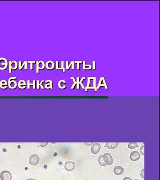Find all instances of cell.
<instances>
[{
  "label": "cell",
  "mask_w": 160,
  "mask_h": 180,
  "mask_svg": "<svg viewBox=\"0 0 160 180\" xmlns=\"http://www.w3.org/2000/svg\"><path fill=\"white\" fill-rule=\"evenodd\" d=\"M73 62H73V61H72V62H71V63H70V64L69 65H68V67H67V68H66V70H69V68H70V66H71V65H72V63H73Z\"/></svg>",
  "instance_id": "38"
},
{
  "label": "cell",
  "mask_w": 160,
  "mask_h": 180,
  "mask_svg": "<svg viewBox=\"0 0 160 180\" xmlns=\"http://www.w3.org/2000/svg\"><path fill=\"white\" fill-rule=\"evenodd\" d=\"M39 80H38L37 81V89H39L40 88V86H39Z\"/></svg>",
  "instance_id": "32"
},
{
  "label": "cell",
  "mask_w": 160,
  "mask_h": 180,
  "mask_svg": "<svg viewBox=\"0 0 160 180\" xmlns=\"http://www.w3.org/2000/svg\"><path fill=\"white\" fill-rule=\"evenodd\" d=\"M39 65V70H44V69L45 67V63L42 61H39V65Z\"/></svg>",
  "instance_id": "18"
},
{
  "label": "cell",
  "mask_w": 160,
  "mask_h": 180,
  "mask_svg": "<svg viewBox=\"0 0 160 180\" xmlns=\"http://www.w3.org/2000/svg\"><path fill=\"white\" fill-rule=\"evenodd\" d=\"M45 67L47 70H53L54 67V62L52 61H49L46 62Z\"/></svg>",
  "instance_id": "9"
},
{
  "label": "cell",
  "mask_w": 160,
  "mask_h": 180,
  "mask_svg": "<svg viewBox=\"0 0 160 180\" xmlns=\"http://www.w3.org/2000/svg\"><path fill=\"white\" fill-rule=\"evenodd\" d=\"M26 180H36L34 179H32V178H30V179H27Z\"/></svg>",
  "instance_id": "43"
},
{
  "label": "cell",
  "mask_w": 160,
  "mask_h": 180,
  "mask_svg": "<svg viewBox=\"0 0 160 180\" xmlns=\"http://www.w3.org/2000/svg\"><path fill=\"white\" fill-rule=\"evenodd\" d=\"M23 66H25V70H27V61H25V62H23V64H21V61H19V63H18L19 70H22Z\"/></svg>",
  "instance_id": "11"
},
{
  "label": "cell",
  "mask_w": 160,
  "mask_h": 180,
  "mask_svg": "<svg viewBox=\"0 0 160 180\" xmlns=\"http://www.w3.org/2000/svg\"><path fill=\"white\" fill-rule=\"evenodd\" d=\"M140 157V155L138 151H134L131 152L130 154V159L133 161H136L139 160Z\"/></svg>",
  "instance_id": "5"
},
{
  "label": "cell",
  "mask_w": 160,
  "mask_h": 180,
  "mask_svg": "<svg viewBox=\"0 0 160 180\" xmlns=\"http://www.w3.org/2000/svg\"><path fill=\"white\" fill-rule=\"evenodd\" d=\"M47 144H48L47 143H41V147L46 146Z\"/></svg>",
  "instance_id": "35"
},
{
  "label": "cell",
  "mask_w": 160,
  "mask_h": 180,
  "mask_svg": "<svg viewBox=\"0 0 160 180\" xmlns=\"http://www.w3.org/2000/svg\"><path fill=\"white\" fill-rule=\"evenodd\" d=\"M26 81L25 80H21L18 82V86L21 89H24L26 87Z\"/></svg>",
  "instance_id": "12"
},
{
  "label": "cell",
  "mask_w": 160,
  "mask_h": 180,
  "mask_svg": "<svg viewBox=\"0 0 160 180\" xmlns=\"http://www.w3.org/2000/svg\"><path fill=\"white\" fill-rule=\"evenodd\" d=\"M85 79V77H83L81 78V81H80V82H79V83H82V82L83 80H84V79Z\"/></svg>",
  "instance_id": "42"
},
{
  "label": "cell",
  "mask_w": 160,
  "mask_h": 180,
  "mask_svg": "<svg viewBox=\"0 0 160 180\" xmlns=\"http://www.w3.org/2000/svg\"><path fill=\"white\" fill-rule=\"evenodd\" d=\"M123 180H132L131 178H130L128 177H126L124 178Z\"/></svg>",
  "instance_id": "39"
},
{
  "label": "cell",
  "mask_w": 160,
  "mask_h": 180,
  "mask_svg": "<svg viewBox=\"0 0 160 180\" xmlns=\"http://www.w3.org/2000/svg\"><path fill=\"white\" fill-rule=\"evenodd\" d=\"M140 175L143 178H144V169H143L141 173H140Z\"/></svg>",
  "instance_id": "27"
},
{
  "label": "cell",
  "mask_w": 160,
  "mask_h": 180,
  "mask_svg": "<svg viewBox=\"0 0 160 180\" xmlns=\"http://www.w3.org/2000/svg\"><path fill=\"white\" fill-rule=\"evenodd\" d=\"M9 73H12V66H11V61L9 62Z\"/></svg>",
  "instance_id": "23"
},
{
  "label": "cell",
  "mask_w": 160,
  "mask_h": 180,
  "mask_svg": "<svg viewBox=\"0 0 160 180\" xmlns=\"http://www.w3.org/2000/svg\"><path fill=\"white\" fill-rule=\"evenodd\" d=\"M101 81H102V77H101L100 78V82H99V83L98 84V87H97V89H99L100 88V85L101 84Z\"/></svg>",
  "instance_id": "37"
},
{
  "label": "cell",
  "mask_w": 160,
  "mask_h": 180,
  "mask_svg": "<svg viewBox=\"0 0 160 180\" xmlns=\"http://www.w3.org/2000/svg\"><path fill=\"white\" fill-rule=\"evenodd\" d=\"M46 83H47L45 85V88L46 89H53V83L51 80H47L46 81Z\"/></svg>",
  "instance_id": "14"
},
{
  "label": "cell",
  "mask_w": 160,
  "mask_h": 180,
  "mask_svg": "<svg viewBox=\"0 0 160 180\" xmlns=\"http://www.w3.org/2000/svg\"><path fill=\"white\" fill-rule=\"evenodd\" d=\"M138 147H139V145H138L136 143H130L128 144V147L130 149H135Z\"/></svg>",
  "instance_id": "17"
},
{
  "label": "cell",
  "mask_w": 160,
  "mask_h": 180,
  "mask_svg": "<svg viewBox=\"0 0 160 180\" xmlns=\"http://www.w3.org/2000/svg\"><path fill=\"white\" fill-rule=\"evenodd\" d=\"M140 152L141 154L144 155V145H143L140 148Z\"/></svg>",
  "instance_id": "21"
},
{
  "label": "cell",
  "mask_w": 160,
  "mask_h": 180,
  "mask_svg": "<svg viewBox=\"0 0 160 180\" xmlns=\"http://www.w3.org/2000/svg\"><path fill=\"white\" fill-rule=\"evenodd\" d=\"M36 83H35V80H33V84L30 83V81L29 80H27V87L28 89H30V86L33 85V89H36Z\"/></svg>",
  "instance_id": "15"
},
{
  "label": "cell",
  "mask_w": 160,
  "mask_h": 180,
  "mask_svg": "<svg viewBox=\"0 0 160 180\" xmlns=\"http://www.w3.org/2000/svg\"><path fill=\"white\" fill-rule=\"evenodd\" d=\"M103 159L106 165H111L113 163V159L111 154L107 152L103 155Z\"/></svg>",
  "instance_id": "1"
},
{
  "label": "cell",
  "mask_w": 160,
  "mask_h": 180,
  "mask_svg": "<svg viewBox=\"0 0 160 180\" xmlns=\"http://www.w3.org/2000/svg\"><path fill=\"white\" fill-rule=\"evenodd\" d=\"M102 80H103L104 86L105 87V88H106V89H108V87H107V85H106V82H105V79H104V77H102Z\"/></svg>",
  "instance_id": "30"
},
{
  "label": "cell",
  "mask_w": 160,
  "mask_h": 180,
  "mask_svg": "<svg viewBox=\"0 0 160 180\" xmlns=\"http://www.w3.org/2000/svg\"><path fill=\"white\" fill-rule=\"evenodd\" d=\"M138 180V179H135V180Z\"/></svg>",
  "instance_id": "44"
},
{
  "label": "cell",
  "mask_w": 160,
  "mask_h": 180,
  "mask_svg": "<svg viewBox=\"0 0 160 180\" xmlns=\"http://www.w3.org/2000/svg\"><path fill=\"white\" fill-rule=\"evenodd\" d=\"M98 162L99 164L101 166H106V164L103 159V155H101L98 158Z\"/></svg>",
  "instance_id": "16"
},
{
  "label": "cell",
  "mask_w": 160,
  "mask_h": 180,
  "mask_svg": "<svg viewBox=\"0 0 160 180\" xmlns=\"http://www.w3.org/2000/svg\"><path fill=\"white\" fill-rule=\"evenodd\" d=\"M65 168L67 171H71L75 168V163L70 161H67L65 164Z\"/></svg>",
  "instance_id": "6"
},
{
  "label": "cell",
  "mask_w": 160,
  "mask_h": 180,
  "mask_svg": "<svg viewBox=\"0 0 160 180\" xmlns=\"http://www.w3.org/2000/svg\"><path fill=\"white\" fill-rule=\"evenodd\" d=\"M17 77H11L9 79V80H8V82H10L11 80H13L14 79H17Z\"/></svg>",
  "instance_id": "34"
},
{
  "label": "cell",
  "mask_w": 160,
  "mask_h": 180,
  "mask_svg": "<svg viewBox=\"0 0 160 180\" xmlns=\"http://www.w3.org/2000/svg\"><path fill=\"white\" fill-rule=\"evenodd\" d=\"M8 87V83L6 80H2L0 81V87L3 89H5Z\"/></svg>",
  "instance_id": "13"
},
{
  "label": "cell",
  "mask_w": 160,
  "mask_h": 180,
  "mask_svg": "<svg viewBox=\"0 0 160 180\" xmlns=\"http://www.w3.org/2000/svg\"><path fill=\"white\" fill-rule=\"evenodd\" d=\"M93 144V143H85V144L86 145H87V146H88V145H90L91 144Z\"/></svg>",
  "instance_id": "41"
},
{
  "label": "cell",
  "mask_w": 160,
  "mask_h": 180,
  "mask_svg": "<svg viewBox=\"0 0 160 180\" xmlns=\"http://www.w3.org/2000/svg\"><path fill=\"white\" fill-rule=\"evenodd\" d=\"M124 168L121 166H116L114 168V173L117 175H120L123 174Z\"/></svg>",
  "instance_id": "7"
},
{
  "label": "cell",
  "mask_w": 160,
  "mask_h": 180,
  "mask_svg": "<svg viewBox=\"0 0 160 180\" xmlns=\"http://www.w3.org/2000/svg\"><path fill=\"white\" fill-rule=\"evenodd\" d=\"M11 66H12V70H16L18 67V62L15 61H11Z\"/></svg>",
  "instance_id": "19"
},
{
  "label": "cell",
  "mask_w": 160,
  "mask_h": 180,
  "mask_svg": "<svg viewBox=\"0 0 160 180\" xmlns=\"http://www.w3.org/2000/svg\"><path fill=\"white\" fill-rule=\"evenodd\" d=\"M101 148V144L99 143H94L93 144V145L91 147V151L93 154H96L100 151Z\"/></svg>",
  "instance_id": "4"
},
{
  "label": "cell",
  "mask_w": 160,
  "mask_h": 180,
  "mask_svg": "<svg viewBox=\"0 0 160 180\" xmlns=\"http://www.w3.org/2000/svg\"><path fill=\"white\" fill-rule=\"evenodd\" d=\"M93 70H95V61H93Z\"/></svg>",
  "instance_id": "36"
},
{
  "label": "cell",
  "mask_w": 160,
  "mask_h": 180,
  "mask_svg": "<svg viewBox=\"0 0 160 180\" xmlns=\"http://www.w3.org/2000/svg\"><path fill=\"white\" fill-rule=\"evenodd\" d=\"M12 178L11 174L8 171H3L1 173L0 179L1 180H11Z\"/></svg>",
  "instance_id": "2"
},
{
  "label": "cell",
  "mask_w": 160,
  "mask_h": 180,
  "mask_svg": "<svg viewBox=\"0 0 160 180\" xmlns=\"http://www.w3.org/2000/svg\"><path fill=\"white\" fill-rule=\"evenodd\" d=\"M44 82V80H42V81H41V82L39 83V86H41V89H44V87H43V85H42V84Z\"/></svg>",
  "instance_id": "29"
},
{
  "label": "cell",
  "mask_w": 160,
  "mask_h": 180,
  "mask_svg": "<svg viewBox=\"0 0 160 180\" xmlns=\"http://www.w3.org/2000/svg\"><path fill=\"white\" fill-rule=\"evenodd\" d=\"M27 63H30V70H33V64L36 63V61H27Z\"/></svg>",
  "instance_id": "20"
},
{
  "label": "cell",
  "mask_w": 160,
  "mask_h": 180,
  "mask_svg": "<svg viewBox=\"0 0 160 180\" xmlns=\"http://www.w3.org/2000/svg\"><path fill=\"white\" fill-rule=\"evenodd\" d=\"M8 64H7L5 65L4 67H1V66H0V70H6V69H7V67H8Z\"/></svg>",
  "instance_id": "28"
},
{
  "label": "cell",
  "mask_w": 160,
  "mask_h": 180,
  "mask_svg": "<svg viewBox=\"0 0 160 180\" xmlns=\"http://www.w3.org/2000/svg\"><path fill=\"white\" fill-rule=\"evenodd\" d=\"M62 69V70H63V72H65V68H64V61H62V67H61Z\"/></svg>",
  "instance_id": "31"
},
{
  "label": "cell",
  "mask_w": 160,
  "mask_h": 180,
  "mask_svg": "<svg viewBox=\"0 0 160 180\" xmlns=\"http://www.w3.org/2000/svg\"><path fill=\"white\" fill-rule=\"evenodd\" d=\"M118 143H107L106 147L109 149H114L118 146Z\"/></svg>",
  "instance_id": "8"
},
{
  "label": "cell",
  "mask_w": 160,
  "mask_h": 180,
  "mask_svg": "<svg viewBox=\"0 0 160 180\" xmlns=\"http://www.w3.org/2000/svg\"><path fill=\"white\" fill-rule=\"evenodd\" d=\"M36 73H39V61H36Z\"/></svg>",
  "instance_id": "22"
},
{
  "label": "cell",
  "mask_w": 160,
  "mask_h": 180,
  "mask_svg": "<svg viewBox=\"0 0 160 180\" xmlns=\"http://www.w3.org/2000/svg\"><path fill=\"white\" fill-rule=\"evenodd\" d=\"M77 89H79V77H77Z\"/></svg>",
  "instance_id": "33"
},
{
  "label": "cell",
  "mask_w": 160,
  "mask_h": 180,
  "mask_svg": "<svg viewBox=\"0 0 160 180\" xmlns=\"http://www.w3.org/2000/svg\"><path fill=\"white\" fill-rule=\"evenodd\" d=\"M96 78V77H88V79H95Z\"/></svg>",
  "instance_id": "40"
},
{
  "label": "cell",
  "mask_w": 160,
  "mask_h": 180,
  "mask_svg": "<svg viewBox=\"0 0 160 180\" xmlns=\"http://www.w3.org/2000/svg\"><path fill=\"white\" fill-rule=\"evenodd\" d=\"M70 78L71 79H72V80H73V82H74V84H73V85H72V87H71V89H73L74 88V86H75V85L76 84H77V82L75 81V79H74V78H73V77H70Z\"/></svg>",
  "instance_id": "24"
},
{
  "label": "cell",
  "mask_w": 160,
  "mask_h": 180,
  "mask_svg": "<svg viewBox=\"0 0 160 180\" xmlns=\"http://www.w3.org/2000/svg\"><path fill=\"white\" fill-rule=\"evenodd\" d=\"M8 86L11 89H15L17 86V83L15 80H12L10 82H8Z\"/></svg>",
  "instance_id": "10"
},
{
  "label": "cell",
  "mask_w": 160,
  "mask_h": 180,
  "mask_svg": "<svg viewBox=\"0 0 160 180\" xmlns=\"http://www.w3.org/2000/svg\"><path fill=\"white\" fill-rule=\"evenodd\" d=\"M74 62L75 63H77V70H80V68H79V63H82V61H75Z\"/></svg>",
  "instance_id": "25"
},
{
  "label": "cell",
  "mask_w": 160,
  "mask_h": 180,
  "mask_svg": "<svg viewBox=\"0 0 160 180\" xmlns=\"http://www.w3.org/2000/svg\"><path fill=\"white\" fill-rule=\"evenodd\" d=\"M39 158L38 155L34 154L31 155V157L29 159V164L32 166H35L37 165L39 163Z\"/></svg>",
  "instance_id": "3"
},
{
  "label": "cell",
  "mask_w": 160,
  "mask_h": 180,
  "mask_svg": "<svg viewBox=\"0 0 160 180\" xmlns=\"http://www.w3.org/2000/svg\"><path fill=\"white\" fill-rule=\"evenodd\" d=\"M85 66H89V67H92V66H91L90 65L85 64V61H84V62H83V70H85Z\"/></svg>",
  "instance_id": "26"
}]
</instances>
